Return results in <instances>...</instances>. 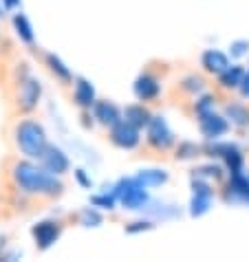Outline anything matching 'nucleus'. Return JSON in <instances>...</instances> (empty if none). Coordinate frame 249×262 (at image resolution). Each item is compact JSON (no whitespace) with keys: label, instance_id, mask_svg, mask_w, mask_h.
Wrapping results in <instances>:
<instances>
[{"label":"nucleus","instance_id":"nucleus-1","mask_svg":"<svg viewBox=\"0 0 249 262\" xmlns=\"http://www.w3.org/2000/svg\"><path fill=\"white\" fill-rule=\"evenodd\" d=\"M5 179L11 192L31 196V199H57L64 185L33 159H9L5 163Z\"/></svg>","mask_w":249,"mask_h":262},{"label":"nucleus","instance_id":"nucleus-2","mask_svg":"<svg viewBox=\"0 0 249 262\" xmlns=\"http://www.w3.org/2000/svg\"><path fill=\"white\" fill-rule=\"evenodd\" d=\"M11 139L16 150L27 159L40 161V157L45 155V150L49 148V139L47 133L42 128V123H38L33 117H25L20 119L11 130Z\"/></svg>","mask_w":249,"mask_h":262},{"label":"nucleus","instance_id":"nucleus-3","mask_svg":"<svg viewBox=\"0 0 249 262\" xmlns=\"http://www.w3.org/2000/svg\"><path fill=\"white\" fill-rule=\"evenodd\" d=\"M40 84L38 79L33 77H20V82L16 84V91H13V111L20 115H29L38 108L40 101Z\"/></svg>","mask_w":249,"mask_h":262},{"label":"nucleus","instance_id":"nucleus-4","mask_svg":"<svg viewBox=\"0 0 249 262\" xmlns=\"http://www.w3.org/2000/svg\"><path fill=\"white\" fill-rule=\"evenodd\" d=\"M150 148H155L157 152H165L168 148H172L174 143V135L170 133L168 123L161 117H152L148 123V137H146Z\"/></svg>","mask_w":249,"mask_h":262},{"label":"nucleus","instance_id":"nucleus-5","mask_svg":"<svg viewBox=\"0 0 249 262\" xmlns=\"http://www.w3.org/2000/svg\"><path fill=\"white\" fill-rule=\"evenodd\" d=\"M139 128L128 123L126 119H121L119 123H115L111 128V141L117 145V148H123V150H133L135 145H139Z\"/></svg>","mask_w":249,"mask_h":262},{"label":"nucleus","instance_id":"nucleus-6","mask_svg":"<svg viewBox=\"0 0 249 262\" xmlns=\"http://www.w3.org/2000/svg\"><path fill=\"white\" fill-rule=\"evenodd\" d=\"M143 190H146V187L139 183L137 179L121 183V190H119V201H121V205L128 207V209L141 207L143 203H146V192H143Z\"/></svg>","mask_w":249,"mask_h":262},{"label":"nucleus","instance_id":"nucleus-7","mask_svg":"<svg viewBox=\"0 0 249 262\" xmlns=\"http://www.w3.org/2000/svg\"><path fill=\"white\" fill-rule=\"evenodd\" d=\"M40 163L45 170H49L51 174H55V177H60L69 170V159L67 155L60 150V148H53V145H49L45 150V155L40 157Z\"/></svg>","mask_w":249,"mask_h":262},{"label":"nucleus","instance_id":"nucleus-8","mask_svg":"<svg viewBox=\"0 0 249 262\" xmlns=\"http://www.w3.org/2000/svg\"><path fill=\"white\" fill-rule=\"evenodd\" d=\"M199 128H201L203 137H208V139H218V137H223L227 133L230 121H227V117L210 113V115H205V117L199 119Z\"/></svg>","mask_w":249,"mask_h":262},{"label":"nucleus","instance_id":"nucleus-9","mask_svg":"<svg viewBox=\"0 0 249 262\" xmlns=\"http://www.w3.org/2000/svg\"><path fill=\"white\" fill-rule=\"evenodd\" d=\"M60 223H53V221H47V223H40L38 227H33V238H35V245L40 249H49L51 245L60 238Z\"/></svg>","mask_w":249,"mask_h":262},{"label":"nucleus","instance_id":"nucleus-10","mask_svg":"<svg viewBox=\"0 0 249 262\" xmlns=\"http://www.w3.org/2000/svg\"><path fill=\"white\" fill-rule=\"evenodd\" d=\"M201 67L210 73V75H221V73L230 67V60H227V55L223 51H216V49H210L205 51L203 57H201Z\"/></svg>","mask_w":249,"mask_h":262},{"label":"nucleus","instance_id":"nucleus-11","mask_svg":"<svg viewBox=\"0 0 249 262\" xmlns=\"http://www.w3.org/2000/svg\"><path fill=\"white\" fill-rule=\"evenodd\" d=\"M93 108H95V117L99 119V123H104V126H108V128H113L115 123L121 121V113H119V108H117L113 101L99 99V101H95Z\"/></svg>","mask_w":249,"mask_h":262},{"label":"nucleus","instance_id":"nucleus-12","mask_svg":"<svg viewBox=\"0 0 249 262\" xmlns=\"http://www.w3.org/2000/svg\"><path fill=\"white\" fill-rule=\"evenodd\" d=\"M135 95L139 101H152L159 95V82L150 73H143L141 77L135 82Z\"/></svg>","mask_w":249,"mask_h":262},{"label":"nucleus","instance_id":"nucleus-13","mask_svg":"<svg viewBox=\"0 0 249 262\" xmlns=\"http://www.w3.org/2000/svg\"><path fill=\"white\" fill-rule=\"evenodd\" d=\"M245 69L240 67V64H234V67H227L221 75H218V84H221V89L225 91H238L240 84H243L245 79Z\"/></svg>","mask_w":249,"mask_h":262},{"label":"nucleus","instance_id":"nucleus-14","mask_svg":"<svg viewBox=\"0 0 249 262\" xmlns=\"http://www.w3.org/2000/svg\"><path fill=\"white\" fill-rule=\"evenodd\" d=\"M73 99H75V104L82 106V108L95 106V91H93V86L86 82V79H75V84H73Z\"/></svg>","mask_w":249,"mask_h":262},{"label":"nucleus","instance_id":"nucleus-15","mask_svg":"<svg viewBox=\"0 0 249 262\" xmlns=\"http://www.w3.org/2000/svg\"><path fill=\"white\" fill-rule=\"evenodd\" d=\"M123 119L141 130L143 126L148 128V123H150V119H152V115H150V111H148V108H146L143 104H135V106H128L126 111H123Z\"/></svg>","mask_w":249,"mask_h":262},{"label":"nucleus","instance_id":"nucleus-16","mask_svg":"<svg viewBox=\"0 0 249 262\" xmlns=\"http://www.w3.org/2000/svg\"><path fill=\"white\" fill-rule=\"evenodd\" d=\"M227 119H230L236 128H249V106L247 104H230L227 106Z\"/></svg>","mask_w":249,"mask_h":262},{"label":"nucleus","instance_id":"nucleus-17","mask_svg":"<svg viewBox=\"0 0 249 262\" xmlns=\"http://www.w3.org/2000/svg\"><path fill=\"white\" fill-rule=\"evenodd\" d=\"M47 64H49V71L51 73H53V75L57 77V79H60V82H64V84H67V82H71V71L67 69V67H64V64L60 62V60H57V57L55 55H47Z\"/></svg>","mask_w":249,"mask_h":262},{"label":"nucleus","instance_id":"nucleus-18","mask_svg":"<svg viewBox=\"0 0 249 262\" xmlns=\"http://www.w3.org/2000/svg\"><path fill=\"white\" fill-rule=\"evenodd\" d=\"M203 86H205L203 77H199V75H188V77L179 84V89H181L183 93H188V95H199V93L203 91Z\"/></svg>","mask_w":249,"mask_h":262},{"label":"nucleus","instance_id":"nucleus-19","mask_svg":"<svg viewBox=\"0 0 249 262\" xmlns=\"http://www.w3.org/2000/svg\"><path fill=\"white\" fill-rule=\"evenodd\" d=\"M165 174L163 172H157V170H152V172H143L141 177H137V181L141 183L143 187H152V185H161V183H165Z\"/></svg>","mask_w":249,"mask_h":262},{"label":"nucleus","instance_id":"nucleus-20","mask_svg":"<svg viewBox=\"0 0 249 262\" xmlns=\"http://www.w3.org/2000/svg\"><path fill=\"white\" fill-rule=\"evenodd\" d=\"M13 25H16L20 38H23L25 42H33V31H31V25H29V20L23 16V13H18L16 20H13Z\"/></svg>","mask_w":249,"mask_h":262},{"label":"nucleus","instance_id":"nucleus-21","mask_svg":"<svg viewBox=\"0 0 249 262\" xmlns=\"http://www.w3.org/2000/svg\"><path fill=\"white\" fill-rule=\"evenodd\" d=\"M194 113L199 119L205 117V115H210V113H214V101H212V97H201L194 104Z\"/></svg>","mask_w":249,"mask_h":262},{"label":"nucleus","instance_id":"nucleus-22","mask_svg":"<svg viewBox=\"0 0 249 262\" xmlns=\"http://www.w3.org/2000/svg\"><path fill=\"white\" fill-rule=\"evenodd\" d=\"M196 152H199V148H196L194 143H181L177 148V159H190V157H194Z\"/></svg>","mask_w":249,"mask_h":262},{"label":"nucleus","instance_id":"nucleus-23","mask_svg":"<svg viewBox=\"0 0 249 262\" xmlns=\"http://www.w3.org/2000/svg\"><path fill=\"white\" fill-rule=\"evenodd\" d=\"M230 49H232V55H234V57L245 55V53H249V40H238V42H234Z\"/></svg>","mask_w":249,"mask_h":262},{"label":"nucleus","instance_id":"nucleus-24","mask_svg":"<svg viewBox=\"0 0 249 262\" xmlns=\"http://www.w3.org/2000/svg\"><path fill=\"white\" fill-rule=\"evenodd\" d=\"M7 51H9V45H7V40H5V35H3V31H0V73L5 71V55H7Z\"/></svg>","mask_w":249,"mask_h":262},{"label":"nucleus","instance_id":"nucleus-25","mask_svg":"<svg viewBox=\"0 0 249 262\" xmlns=\"http://www.w3.org/2000/svg\"><path fill=\"white\" fill-rule=\"evenodd\" d=\"M93 203L95 205H104V207H108V209H113V199H106V196H101V199H93Z\"/></svg>","mask_w":249,"mask_h":262}]
</instances>
